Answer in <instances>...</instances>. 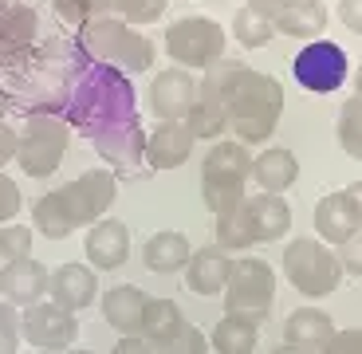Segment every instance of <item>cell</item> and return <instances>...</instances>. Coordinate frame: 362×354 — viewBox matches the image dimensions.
<instances>
[{"instance_id":"cell-35","label":"cell","mask_w":362,"mask_h":354,"mask_svg":"<svg viewBox=\"0 0 362 354\" xmlns=\"http://www.w3.org/2000/svg\"><path fill=\"white\" fill-rule=\"evenodd\" d=\"M52 4H55V16L75 28H87L90 20L110 12V0H52Z\"/></svg>"},{"instance_id":"cell-1","label":"cell","mask_w":362,"mask_h":354,"mask_svg":"<svg viewBox=\"0 0 362 354\" xmlns=\"http://www.w3.org/2000/svg\"><path fill=\"white\" fill-rule=\"evenodd\" d=\"M127 118H138V91L130 75L115 71L107 64L79 67V75L67 87V126L95 138L107 126H118Z\"/></svg>"},{"instance_id":"cell-39","label":"cell","mask_w":362,"mask_h":354,"mask_svg":"<svg viewBox=\"0 0 362 354\" xmlns=\"http://www.w3.org/2000/svg\"><path fill=\"white\" fill-rule=\"evenodd\" d=\"M319 354H362V331L358 327H343L319 346Z\"/></svg>"},{"instance_id":"cell-33","label":"cell","mask_w":362,"mask_h":354,"mask_svg":"<svg viewBox=\"0 0 362 354\" xmlns=\"http://www.w3.org/2000/svg\"><path fill=\"white\" fill-rule=\"evenodd\" d=\"M335 138H339V146H343L346 154L362 162V99L358 95H351V99L343 102V110H339Z\"/></svg>"},{"instance_id":"cell-3","label":"cell","mask_w":362,"mask_h":354,"mask_svg":"<svg viewBox=\"0 0 362 354\" xmlns=\"http://www.w3.org/2000/svg\"><path fill=\"white\" fill-rule=\"evenodd\" d=\"M248 177H252V154L248 146L233 142H213L201 165V197H205L209 213H233L248 201Z\"/></svg>"},{"instance_id":"cell-2","label":"cell","mask_w":362,"mask_h":354,"mask_svg":"<svg viewBox=\"0 0 362 354\" xmlns=\"http://www.w3.org/2000/svg\"><path fill=\"white\" fill-rule=\"evenodd\" d=\"M280 114H284L280 79L245 67V75L233 91V102H228V134H236L240 146H260L276 134Z\"/></svg>"},{"instance_id":"cell-44","label":"cell","mask_w":362,"mask_h":354,"mask_svg":"<svg viewBox=\"0 0 362 354\" xmlns=\"http://www.w3.org/2000/svg\"><path fill=\"white\" fill-rule=\"evenodd\" d=\"M110 354H158V350L146 343L142 335H122V338L115 343V350H110Z\"/></svg>"},{"instance_id":"cell-45","label":"cell","mask_w":362,"mask_h":354,"mask_svg":"<svg viewBox=\"0 0 362 354\" xmlns=\"http://www.w3.org/2000/svg\"><path fill=\"white\" fill-rule=\"evenodd\" d=\"M296 0H248V8H256V12H264L268 20H276L280 12H288Z\"/></svg>"},{"instance_id":"cell-29","label":"cell","mask_w":362,"mask_h":354,"mask_svg":"<svg viewBox=\"0 0 362 354\" xmlns=\"http://www.w3.org/2000/svg\"><path fill=\"white\" fill-rule=\"evenodd\" d=\"M185 327V315H181V307L173 300H150L146 303V315H142V338L150 346H162V343H170L177 331Z\"/></svg>"},{"instance_id":"cell-48","label":"cell","mask_w":362,"mask_h":354,"mask_svg":"<svg viewBox=\"0 0 362 354\" xmlns=\"http://www.w3.org/2000/svg\"><path fill=\"white\" fill-rule=\"evenodd\" d=\"M272 354H303V350H296V346H288V343H284V346H276Z\"/></svg>"},{"instance_id":"cell-38","label":"cell","mask_w":362,"mask_h":354,"mask_svg":"<svg viewBox=\"0 0 362 354\" xmlns=\"http://www.w3.org/2000/svg\"><path fill=\"white\" fill-rule=\"evenodd\" d=\"M20 350V307L0 300V354Z\"/></svg>"},{"instance_id":"cell-34","label":"cell","mask_w":362,"mask_h":354,"mask_svg":"<svg viewBox=\"0 0 362 354\" xmlns=\"http://www.w3.org/2000/svg\"><path fill=\"white\" fill-rule=\"evenodd\" d=\"M165 8H170V0H110V12L118 20H127L130 28L154 24L158 16H165Z\"/></svg>"},{"instance_id":"cell-26","label":"cell","mask_w":362,"mask_h":354,"mask_svg":"<svg viewBox=\"0 0 362 354\" xmlns=\"http://www.w3.org/2000/svg\"><path fill=\"white\" fill-rule=\"evenodd\" d=\"M40 32V16L32 4H8L0 12V59L8 55H20L24 47H32Z\"/></svg>"},{"instance_id":"cell-23","label":"cell","mask_w":362,"mask_h":354,"mask_svg":"<svg viewBox=\"0 0 362 354\" xmlns=\"http://www.w3.org/2000/svg\"><path fill=\"white\" fill-rule=\"evenodd\" d=\"M335 331H339L335 319L327 315V311H319V307H296L288 315V323H284V343L296 346V350H303V354H311V350L319 354V346L335 335Z\"/></svg>"},{"instance_id":"cell-9","label":"cell","mask_w":362,"mask_h":354,"mask_svg":"<svg viewBox=\"0 0 362 354\" xmlns=\"http://www.w3.org/2000/svg\"><path fill=\"white\" fill-rule=\"evenodd\" d=\"M221 295H225V315H245L260 323L276 303V268L268 260H256V256L233 260V272H228Z\"/></svg>"},{"instance_id":"cell-13","label":"cell","mask_w":362,"mask_h":354,"mask_svg":"<svg viewBox=\"0 0 362 354\" xmlns=\"http://www.w3.org/2000/svg\"><path fill=\"white\" fill-rule=\"evenodd\" d=\"M150 110L158 114V122H185L197 102V79H193L185 67H170V71H158V79L150 83Z\"/></svg>"},{"instance_id":"cell-14","label":"cell","mask_w":362,"mask_h":354,"mask_svg":"<svg viewBox=\"0 0 362 354\" xmlns=\"http://www.w3.org/2000/svg\"><path fill=\"white\" fill-rule=\"evenodd\" d=\"M95 142V154L103 158L107 165L115 170H138L146 162V130L138 118H127V122H118V126H107L103 134L90 138Z\"/></svg>"},{"instance_id":"cell-4","label":"cell","mask_w":362,"mask_h":354,"mask_svg":"<svg viewBox=\"0 0 362 354\" xmlns=\"http://www.w3.org/2000/svg\"><path fill=\"white\" fill-rule=\"evenodd\" d=\"M83 52L95 64H107L122 75H138L154 67V44L118 16H99L83 28Z\"/></svg>"},{"instance_id":"cell-11","label":"cell","mask_w":362,"mask_h":354,"mask_svg":"<svg viewBox=\"0 0 362 354\" xmlns=\"http://www.w3.org/2000/svg\"><path fill=\"white\" fill-rule=\"evenodd\" d=\"M291 71H296V83L303 91L331 95L346 83L351 64H346V52L339 44H331V40H311V44L296 55Z\"/></svg>"},{"instance_id":"cell-15","label":"cell","mask_w":362,"mask_h":354,"mask_svg":"<svg viewBox=\"0 0 362 354\" xmlns=\"http://www.w3.org/2000/svg\"><path fill=\"white\" fill-rule=\"evenodd\" d=\"M47 295L52 303H59L64 311H83L95 303L99 295V280H95V268L90 264H59L52 276H47Z\"/></svg>"},{"instance_id":"cell-30","label":"cell","mask_w":362,"mask_h":354,"mask_svg":"<svg viewBox=\"0 0 362 354\" xmlns=\"http://www.w3.org/2000/svg\"><path fill=\"white\" fill-rule=\"evenodd\" d=\"M32 225H36L40 232L47 236V240H67V236L75 232V220L67 217L59 189H55V193H44V197L32 205Z\"/></svg>"},{"instance_id":"cell-31","label":"cell","mask_w":362,"mask_h":354,"mask_svg":"<svg viewBox=\"0 0 362 354\" xmlns=\"http://www.w3.org/2000/svg\"><path fill=\"white\" fill-rule=\"evenodd\" d=\"M252 244L256 240H252V225H248L245 205L233 213H221L217 217V248H225V252H248Z\"/></svg>"},{"instance_id":"cell-8","label":"cell","mask_w":362,"mask_h":354,"mask_svg":"<svg viewBox=\"0 0 362 354\" xmlns=\"http://www.w3.org/2000/svg\"><path fill=\"white\" fill-rule=\"evenodd\" d=\"M225 28L209 16H185L177 24H170L165 32V55L185 71H209L213 64L225 59Z\"/></svg>"},{"instance_id":"cell-7","label":"cell","mask_w":362,"mask_h":354,"mask_svg":"<svg viewBox=\"0 0 362 354\" xmlns=\"http://www.w3.org/2000/svg\"><path fill=\"white\" fill-rule=\"evenodd\" d=\"M67 130L64 118L55 114H28V122L16 130V165L28 177H52L67 154Z\"/></svg>"},{"instance_id":"cell-19","label":"cell","mask_w":362,"mask_h":354,"mask_svg":"<svg viewBox=\"0 0 362 354\" xmlns=\"http://www.w3.org/2000/svg\"><path fill=\"white\" fill-rule=\"evenodd\" d=\"M248 209V225H252V240L256 244H276L284 240L291 228V205L280 193H252L245 201Z\"/></svg>"},{"instance_id":"cell-43","label":"cell","mask_w":362,"mask_h":354,"mask_svg":"<svg viewBox=\"0 0 362 354\" xmlns=\"http://www.w3.org/2000/svg\"><path fill=\"white\" fill-rule=\"evenodd\" d=\"M339 20H343V28L362 36V0H339Z\"/></svg>"},{"instance_id":"cell-27","label":"cell","mask_w":362,"mask_h":354,"mask_svg":"<svg viewBox=\"0 0 362 354\" xmlns=\"http://www.w3.org/2000/svg\"><path fill=\"white\" fill-rule=\"evenodd\" d=\"M327 4L323 0H296L288 12H280V16L272 20L276 24V32H284V36L291 40H323L327 32Z\"/></svg>"},{"instance_id":"cell-18","label":"cell","mask_w":362,"mask_h":354,"mask_svg":"<svg viewBox=\"0 0 362 354\" xmlns=\"http://www.w3.org/2000/svg\"><path fill=\"white\" fill-rule=\"evenodd\" d=\"M193 142L197 138L189 134L185 122H158L146 134V165H154V170H177V165L189 162Z\"/></svg>"},{"instance_id":"cell-6","label":"cell","mask_w":362,"mask_h":354,"mask_svg":"<svg viewBox=\"0 0 362 354\" xmlns=\"http://www.w3.org/2000/svg\"><path fill=\"white\" fill-rule=\"evenodd\" d=\"M245 75L240 59H221L197 79V102H193L185 126L193 138H221L228 134V102H233L236 83Z\"/></svg>"},{"instance_id":"cell-21","label":"cell","mask_w":362,"mask_h":354,"mask_svg":"<svg viewBox=\"0 0 362 354\" xmlns=\"http://www.w3.org/2000/svg\"><path fill=\"white\" fill-rule=\"evenodd\" d=\"M358 228H362V220L354 217V209H351V201H346L343 189L327 193V197L315 205V236L323 240V244H331V248L346 244Z\"/></svg>"},{"instance_id":"cell-24","label":"cell","mask_w":362,"mask_h":354,"mask_svg":"<svg viewBox=\"0 0 362 354\" xmlns=\"http://www.w3.org/2000/svg\"><path fill=\"white\" fill-rule=\"evenodd\" d=\"M296 177H299L296 154L284 150V146H272L260 158H252V177H248V182H256L260 193H288L291 185H296Z\"/></svg>"},{"instance_id":"cell-41","label":"cell","mask_w":362,"mask_h":354,"mask_svg":"<svg viewBox=\"0 0 362 354\" xmlns=\"http://www.w3.org/2000/svg\"><path fill=\"white\" fill-rule=\"evenodd\" d=\"M20 205H24V201H20V185L12 182L8 173H0V225H8L20 213Z\"/></svg>"},{"instance_id":"cell-52","label":"cell","mask_w":362,"mask_h":354,"mask_svg":"<svg viewBox=\"0 0 362 354\" xmlns=\"http://www.w3.org/2000/svg\"><path fill=\"white\" fill-rule=\"evenodd\" d=\"M40 354H59V350H40Z\"/></svg>"},{"instance_id":"cell-46","label":"cell","mask_w":362,"mask_h":354,"mask_svg":"<svg viewBox=\"0 0 362 354\" xmlns=\"http://www.w3.org/2000/svg\"><path fill=\"white\" fill-rule=\"evenodd\" d=\"M346 201H351V209H354V217H358L362 220V182H351V185H346Z\"/></svg>"},{"instance_id":"cell-22","label":"cell","mask_w":362,"mask_h":354,"mask_svg":"<svg viewBox=\"0 0 362 354\" xmlns=\"http://www.w3.org/2000/svg\"><path fill=\"white\" fill-rule=\"evenodd\" d=\"M146 303H150V295H146L142 288L118 283V288H110L107 295H103V319H107L118 335H142Z\"/></svg>"},{"instance_id":"cell-32","label":"cell","mask_w":362,"mask_h":354,"mask_svg":"<svg viewBox=\"0 0 362 354\" xmlns=\"http://www.w3.org/2000/svg\"><path fill=\"white\" fill-rule=\"evenodd\" d=\"M233 36L240 40V44L248 47V52H256V47H268L272 44V36H276V24H272L264 12H256V8H240L236 12V20H233Z\"/></svg>"},{"instance_id":"cell-50","label":"cell","mask_w":362,"mask_h":354,"mask_svg":"<svg viewBox=\"0 0 362 354\" xmlns=\"http://www.w3.org/2000/svg\"><path fill=\"white\" fill-rule=\"evenodd\" d=\"M4 110H8V99H4V91H0V118H4Z\"/></svg>"},{"instance_id":"cell-51","label":"cell","mask_w":362,"mask_h":354,"mask_svg":"<svg viewBox=\"0 0 362 354\" xmlns=\"http://www.w3.org/2000/svg\"><path fill=\"white\" fill-rule=\"evenodd\" d=\"M8 4H12V0H0V12H4V8H8Z\"/></svg>"},{"instance_id":"cell-40","label":"cell","mask_w":362,"mask_h":354,"mask_svg":"<svg viewBox=\"0 0 362 354\" xmlns=\"http://www.w3.org/2000/svg\"><path fill=\"white\" fill-rule=\"evenodd\" d=\"M335 256H339V268H343L346 276L362 280V228L351 236V240H346V244L335 248Z\"/></svg>"},{"instance_id":"cell-16","label":"cell","mask_w":362,"mask_h":354,"mask_svg":"<svg viewBox=\"0 0 362 354\" xmlns=\"http://www.w3.org/2000/svg\"><path fill=\"white\" fill-rule=\"evenodd\" d=\"M47 268L40 260H12L0 268V300L12 307H32L47 295Z\"/></svg>"},{"instance_id":"cell-49","label":"cell","mask_w":362,"mask_h":354,"mask_svg":"<svg viewBox=\"0 0 362 354\" xmlns=\"http://www.w3.org/2000/svg\"><path fill=\"white\" fill-rule=\"evenodd\" d=\"M59 354H95V350H83V346H67V350H59Z\"/></svg>"},{"instance_id":"cell-47","label":"cell","mask_w":362,"mask_h":354,"mask_svg":"<svg viewBox=\"0 0 362 354\" xmlns=\"http://www.w3.org/2000/svg\"><path fill=\"white\" fill-rule=\"evenodd\" d=\"M354 95L362 99V64H358V71H354Z\"/></svg>"},{"instance_id":"cell-10","label":"cell","mask_w":362,"mask_h":354,"mask_svg":"<svg viewBox=\"0 0 362 354\" xmlns=\"http://www.w3.org/2000/svg\"><path fill=\"white\" fill-rule=\"evenodd\" d=\"M59 197H64V209H67V217L75 220V228H83V225H95V220L107 217V209L118 197V182H115L110 170L95 165V170L79 173L75 182H67L64 189H59Z\"/></svg>"},{"instance_id":"cell-28","label":"cell","mask_w":362,"mask_h":354,"mask_svg":"<svg viewBox=\"0 0 362 354\" xmlns=\"http://www.w3.org/2000/svg\"><path fill=\"white\" fill-rule=\"evenodd\" d=\"M260 338V323L245 315H221V323L209 335V346L217 354H252Z\"/></svg>"},{"instance_id":"cell-42","label":"cell","mask_w":362,"mask_h":354,"mask_svg":"<svg viewBox=\"0 0 362 354\" xmlns=\"http://www.w3.org/2000/svg\"><path fill=\"white\" fill-rule=\"evenodd\" d=\"M8 162H16V130L0 118V173H4Z\"/></svg>"},{"instance_id":"cell-25","label":"cell","mask_w":362,"mask_h":354,"mask_svg":"<svg viewBox=\"0 0 362 354\" xmlns=\"http://www.w3.org/2000/svg\"><path fill=\"white\" fill-rule=\"evenodd\" d=\"M189 236L177 232V228H162V232H154L150 240H146L142 248V264L150 268V272L158 276H170V272H181L185 264H189Z\"/></svg>"},{"instance_id":"cell-37","label":"cell","mask_w":362,"mask_h":354,"mask_svg":"<svg viewBox=\"0 0 362 354\" xmlns=\"http://www.w3.org/2000/svg\"><path fill=\"white\" fill-rule=\"evenodd\" d=\"M158 354H209V335L201 327H193V323H185L170 343L158 346Z\"/></svg>"},{"instance_id":"cell-36","label":"cell","mask_w":362,"mask_h":354,"mask_svg":"<svg viewBox=\"0 0 362 354\" xmlns=\"http://www.w3.org/2000/svg\"><path fill=\"white\" fill-rule=\"evenodd\" d=\"M28 256H32V228L24 225L0 228V260L12 264V260H28Z\"/></svg>"},{"instance_id":"cell-5","label":"cell","mask_w":362,"mask_h":354,"mask_svg":"<svg viewBox=\"0 0 362 354\" xmlns=\"http://www.w3.org/2000/svg\"><path fill=\"white\" fill-rule=\"evenodd\" d=\"M284 280L308 295V300H323L339 288L343 280V268H339V256L331 244H323L319 236H296L284 248Z\"/></svg>"},{"instance_id":"cell-17","label":"cell","mask_w":362,"mask_h":354,"mask_svg":"<svg viewBox=\"0 0 362 354\" xmlns=\"http://www.w3.org/2000/svg\"><path fill=\"white\" fill-rule=\"evenodd\" d=\"M83 252H87L95 272H115V268H122L127 256H130V228L122 225V220H95V225L87 228Z\"/></svg>"},{"instance_id":"cell-12","label":"cell","mask_w":362,"mask_h":354,"mask_svg":"<svg viewBox=\"0 0 362 354\" xmlns=\"http://www.w3.org/2000/svg\"><path fill=\"white\" fill-rule=\"evenodd\" d=\"M20 338L32 343L36 350H67L79 338V319L59 303L40 300L20 311Z\"/></svg>"},{"instance_id":"cell-20","label":"cell","mask_w":362,"mask_h":354,"mask_svg":"<svg viewBox=\"0 0 362 354\" xmlns=\"http://www.w3.org/2000/svg\"><path fill=\"white\" fill-rule=\"evenodd\" d=\"M228 272H233V256L217 244H205L189 256V264H185V283H189V291H197V295H221L225 283H228Z\"/></svg>"}]
</instances>
